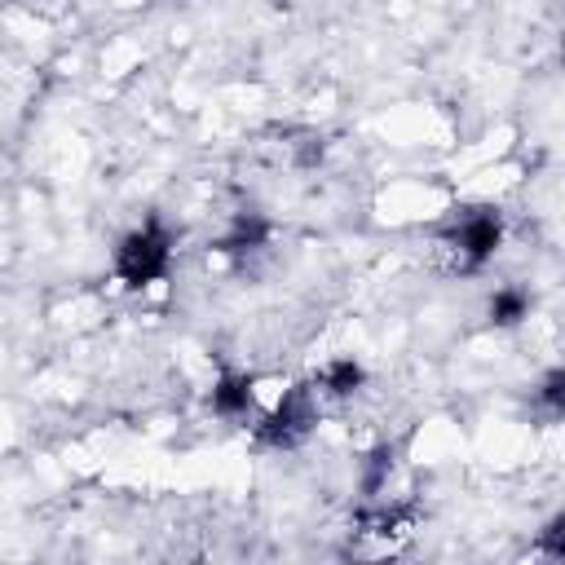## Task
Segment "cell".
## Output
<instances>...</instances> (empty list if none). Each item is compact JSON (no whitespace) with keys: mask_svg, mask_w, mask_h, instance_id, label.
<instances>
[{"mask_svg":"<svg viewBox=\"0 0 565 565\" xmlns=\"http://www.w3.org/2000/svg\"><path fill=\"white\" fill-rule=\"evenodd\" d=\"M521 296H512V291H503L499 300H494V322H516L521 318Z\"/></svg>","mask_w":565,"mask_h":565,"instance_id":"cell-2","label":"cell"},{"mask_svg":"<svg viewBox=\"0 0 565 565\" xmlns=\"http://www.w3.org/2000/svg\"><path fill=\"white\" fill-rule=\"evenodd\" d=\"M163 265H168V238H163L159 230H137V234L119 247V274H124L128 282H137V287L159 282Z\"/></svg>","mask_w":565,"mask_h":565,"instance_id":"cell-1","label":"cell"}]
</instances>
